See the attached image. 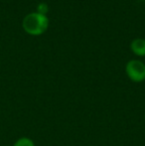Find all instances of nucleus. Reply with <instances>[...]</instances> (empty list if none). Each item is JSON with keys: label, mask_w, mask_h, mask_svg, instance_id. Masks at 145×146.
<instances>
[{"label": "nucleus", "mask_w": 145, "mask_h": 146, "mask_svg": "<svg viewBox=\"0 0 145 146\" xmlns=\"http://www.w3.org/2000/svg\"><path fill=\"white\" fill-rule=\"evenodd\" d=\"M22 26L25 32L30 35H41L49 27V18L47 15H42L37 12L29 13L24 17Z\"/></svg>", "instance_id": "f257e3e1"}, {"label": "nucleus", "mask_w": 145, "mask_h": 146, "mask_svg": "<svg viewBox=\"0 0 145 146\" xmlns=\"http://www.w3.org/2000/svg\"><path fill=\"white\" fill-rule=\"evenodd\" d=\"M125 73L130 81L141 83L145 81V64L139 60H131L126 64Z\"/></svg>", "instance_id": "f03ea898"}, {"label": "nucleus", "mask_w": 145, "mask_h": 146, "mask_svg": "<svg viewBox=\"0 0 145 146\" xmlns=\"http://www.w3.org/2000/svg\"><path fill=\"white\" fill-rule=\"evenodd\" d=\"M13 146H35V142L29 137H20L14 142Z\"/></svg>", "instance_id": "20e7f679"}, {"label": "nucleus", "mask_w": 145, "mask_h": 146, "mask_svg": "<svg viewBox=\"0 0 145 146\" xmlns=\"http://www.w3.org/2000/svg\"><path fill=\"white\" fill-rule=\"evenodd\" d=\"M144 119H145V115H144Z\"/></svg>", "instance_id": "423d86ee"}, {"label": "nucleus", "mask_w": 145, "mask_h": 146, "mask_svg": "<svg viewBox=\"0 0 145 146\" xmlns=\"http://www.w3.org/2000/svg\"><path fill=\"white\" fill-rule=\"evenodd\" d=\"M36 12L39 14H42V15H46V14L49 12L48 4L45 3V2H41V3H39L38 6H37V11Z\"/></svg>", "instance_id": "39448f33"}, {"label": "nucleus", "mask_w": 145, "mask_h": 146, "mask_svg": "<svg viewBox=\"0 0 145 146\" xmlns=\"http://www.w3.org/2000/svg\"><path fill=\"white\" fill-rule=\"evenodd\" d=\"M130 49L138 57L145 56V39L136 38L130 44Z\"/></svg>", "instance_id": "7ed1b4c3"}]
</instances>
